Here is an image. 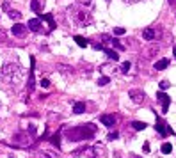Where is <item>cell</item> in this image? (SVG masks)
Masks as SVG:
<instances>
[{
	"label": "cell",
	"mask_w": 176,
	"mask_h": 158,
	"mask_svg": "<svg viewBox=\"0 0 176 158\" xmlns=\"http://www.w3.org/2000/svg\"><path fill=\"white\" fill-rule=\"evenodd\" d=\"M23 75H25V71L18 62H5L0 69V82L16 87L23 80Z\"/></svg>",
	"instance_id": "1"
},
{
	"label": "cell",
	"mask_w": 176,
	"mask_h": 158,
	"mask_svg": "<svg viewBox=\"0 0 176 158\" xmlns=\"http://www.w3.org/2000/svg\"><path fill=\"white\" fill-rule=\"evenodd\" d=\"M68 18L75 27H87V25L93 23L91 11H87V7L80 5V4H75V5L68 7Z\"/></svg>",
	"instance_id": "2"
},
{
	"label": "cell",
	"mask_w": 176,
	"mask_h": 158,
	"mask_svg": "<svg viewBox=\"0 0 176 158\" xmlns=\"http://www.w3.org/2000/svg\"><path fill=\"white\" fill-rule=\"evenodd\" d=\"M96 132V128L93 125H85V126H78V128H71L68 130V137L70 140H84V139H91Z\"/></svg>",
	"instance_id": "3"
},
{
	"label": "cell",
	"mask_w": 176,
	"mask_h": 158,
	"mask_svg": "<svg viewBox=\"0 0 176 158\" xmlns=\"http://www.w3.org/2000/svg\"><path fill=\"white\" fill-rule=\"evenodd\" d=\"M158 36H160V30L156 27H148V29L142 30V37H144L146 41H155Z\"/></svg>",
	"instance_id": "4"
},
{
	"label": "cell",
	"mask_w": 176,
	"mask_h": 158,
	"mask_svg": "<svg viewBox=\"0 0 176 158\" xmlns=\"http://www.w3.org/2000/svg\"><path fill=\"white\" fill-rule=\"evenodd\" d=\"M128 96H130V100L134 101V103H142L144 101V98H146V94H144V91H141V89H132L130 93H128Z\"/></svg>",
	"instance_id": "5"
},
{
	"label": "cell",
	"mask_w": 176,
	"mask_h": 158,
	"mask_svg": "<svg viewBox=\"0 0 176 158\" xmlns=\"http://www.w3.org/2000/svg\"><path fill=\"white\" fill-rule=\"evenodd\" d=\"M155 130H156V132H158V133H160V135H162V137H166L167 133H171V135L174 133V132H173V128H167V126H166V123H164L162 119H158V117H156V125H155Z\"/></svg>",
	"instance_id": "6"
},
{
	"label": "cell",
	"mask_w": 176,
	"mask_h": 158,
	"mask_svg": "<svg viewBox=\"0 0 176 158\" xmlns=\"http://www.w3.org/2000/svg\"><path fill=\"white\" fill-rule=\"evenodd\" d=\"M156 100L162 101V114H166L169 110V103H171V96H167L166 93H156Z\"/></svg>",
	"instance_id": "7"
},
{
	"label": "cell",
	"mask_w": 176,
	"mask_h": 158,
	"mask_svg": "<svg viewBox=\"0 0 176 158\" xmlns=\"http://www.w3.org/2000/svg\"><path fill=\"white\" fill-rule=\"evenodd\" d=\"M13 140H14V144H18V146H29V144H31V137H29L27 133H16V135L13 137Z\"/></svg>",
	"instance_id": "8"
},
{
	"label": "cell",
	"mask_w": 176,
	"mask_h": 158,
	"mask_svg": "<svg viewBox=\"0 0 176 158\" xmlns=\"http://www.w3.org/2000/svg\"><path fill=\"white\" fill-rule=\"evenodd\" d=\"M100 121H102V125L107 128H112L116 125V117L110 116V114H103V116L100 117Z\"/></svg>",
	"instance_id": "9"
},
{
	"label": "cell",
	"mask_w": 176,
	"mask_h": 158,
	"mask_svg": "<svg viewBox=\"0 0 176 158\" xmlns=\"http://www.w3.org/2000/svg\"><path fill=\"white\" fill-rule=\"evenodd\" d=\"M41 23L43 21L39 20V18H32V20H29V29H31L32 32H39L41 30Z\"/></svg>",
	"instance_id": "10"
},
{
	"label": "cell",
	"mask_w": 176,
	"mask_h": 158,
	"mask_svg": "<svg viewBox=\"0 0 176 158\" xmlns=\"http://www.w3.org/2000/svg\"><path fill=\"white\" fill-rule=\"evenodd\" d=\"M13 34L14 36H25L27 34V25H20V23H16V25H13Z\"/></svg>",
	"instance_id": "11"
},
{
	"label": "cell",
	"mask_w": 176,
	"mask_h": 158,
	"mask_svg": "<svg viewBox=\"0 0 176 158\" xmlns=\"http://www.w3.org/2000/svg\"><path fill=\"white\" fill-rule=\"evenodd\" d=\"M43 4H45V2H41V0H32L31 2L32 11H34L36 14H39V16L43 14Z\"/></svg>",
	"instance_id": "12"
},
{
	"label": "cell",
	"mask_w": 176,
	"mask_h": 158,
	"mask_svg": "<svg viewBox=\"0 0 176 158\" xmlns=\"http://www.w3.org/2000/svg\"><path fill=\"white\" fill-rule=\"evenodd\" d=\"M31 62H32V66H31V75H29V84H27V87H29V91H34V57H31Z\"/></svg>",
	"instance_id": "13"
},
{
	"label": "cell",
	"mask_w": 176,
	"mask_h": 158,
	"mask_svg": "<svg viewBox=\"0 0 176 158\" xmlns=\"http://www.w3.org/2000/svg\"><path fill=\"white\" fill-rule=\"evenodd\" d=\"M167 66H169V59H160V61L155 62V69L156 71H162V69H166Z\"/></svg>",
	"instance_id": "14"
},
{
	"label": "cell",
	"mask_w": 176,
	"mask_h": 158,
	"mask_svg": "<svg viewBox=\"0 0 176 158\" xmlns=\"http://www.w3.org/2000/svg\"><path fill=\"white\" fill-rule=\"evenodd\" d=\"M73 112H75V114H84V112H85V103H84V101H77L75 107H73Z\"/></svg>",
	"instance_id": "15"
},
{
	"label": "cell",
	"mask_w": 176,
	"mask_h": 158,
	"mask_svg": "<svg viewBox=\"0 0 176 158\" xmlns=\"http://www.w3.org/2000/svg\"><path fill=\"white\" fill-rule=\"evenodd\" d=\"M103 52L107 53V57H109L110 61H114V62H116V61H119V53H117V52H114V50H109V48H105Z\"/></svg>",
	"instance_id": "16"
},
{
	"label": "cell",
	"mask_w": 176,
	"mask_h": 158,
	"mask_svg": "<svg viewBox=\"0 0 176 158\" xmlns=\"http://www.w3.org/2000/svg\"><path fill=\"white\" fill-rule=\"evenodd\" d=\"M73 39H75V43H77V44H78V46H82V48H85V46H87V44H89V41H87V39H85V37H82V36H75V37H73Z\"/></svg>",
	"instance_id": "17"
},
{
	"label": "cell",
	"mask_w": 176,
	"mask_h": 158,
	"mask_svg": "<svg viewBox=\"0 0 176 158\" xmlns=\"http://www.w3.org/2000/svg\"><path fill=\"white\" fill-rule=\"evenodd\" d=\"M43 20L48 21V25H50V30H53L55 29V21H53V16L48 12V14H43Z\"/></svg>",
	"instance_id": "18"
},
{
	"label": "cell",
	"mask_w": 176,
	"mask_h": 158,
	"mask_svg": "<svg viewBox=\"0 0 176 158\" xmlns=\"http://www.w3.org/2000/svg\"><path fill=\"white\" fill-rule=\"evenodd\" d=\"M132 126H134V130H144L146 123H142V121H134V123H132Z\"/></svg>",
	"instance_id": "19"
},
{
	"label": "cell",
	"mask_w": 176,
	"mask_h": 158,
	"mask_svg": "<svg viewBox=\"0 0 176 158\" xmlns=\"http://www.w3.org/2000/svg\"><path fill=\"white\" fill-rule=\"evenodd\" d=\"M9 16L13 18V20H21V12H20V11L11 9V11H9Z\"/></svg>",
	"instance_id": "20"
},
{
	"label": "cell",
	"mask_w": 176,
	"mask_h": 158,
	"mask_svg": "<svg viewBox=\"0 0 176 158\" xmlns=\"http://www.w3.org/2000/svg\"><path fill=\"white\" fill-rule=\"evenodd\" d=\"M52 144L53 146H57V148H61V137H59V133H55V135H52Z\"/></svg>",
	"instance_id": "21"
},
{
	"label": "cell",
	"mask_w": 176,
	"mask_h": 158,
	"mask_svg": "<svg viewBox=\"0 0 176 158\" xmlns=\"http://www.w3.org/2000/svg\"><path fill=\"white\" fill-rule=\"evenodd\" d=\"M109 82H110V78H109L107 75H102V76L98 78V85H107Z\"/></svg>",
	"instance_id": "22"
},
{
	"label": "cell",
	"mask_w": 176,
	"mask_h": 158,
	"mask_svg": "<svg viewBox=\"0 0 176 158\" xmlns=\"http://www.w3.org/2000/svg\"><path fill=\"white\" fill-rule=\"evenodd\" d=\"M171 151H173V146H171L169 142H164V144H162V153H166V155H169Z\"/></svg>",
	"instance_id": "23"
},
{
	"label": "cell",
	"mask_w": 176,
	"mask_h": 158,
	"mask_svg": "<svg viewBox=\"0 0 176 158\" xmlns=\"http://www.w3.org/2000/svg\"><path fill=\"white\" fill-rule=\"evenodd\" d=\"M112 37L110 36H107V34H102V43H105V44H112Z\"/></svg>",
	"instance_id": "24"
},
{
	"label": "cell",
	"mask_w": 176,
	"mask_h": 158,
	"mask_svg": "<svg viewBox=\"0 0 176 158\" xmlns=\"http://www.w3.org/2000/svg\"><path fill=\"white\" fill-rule=\"evenodd\" d=\"M130 68H132V64H130V62H123V64H121V73H128Z\"/></svg>",
	"instance_id": "25"
},
{
	"label": "cell",
	"mask_w": 176,
	"mask_h": 158,
	"mask_svg": "<svg viewBox=\"0 0 176 158\" xmlns=\"http://www.w3.org/2000/svg\"><path fill=\"white\" fill-rule=\"evenodd\" d=\"M38 158H55V155L50 151H43V155H38Z\"/></svg>",
	"instance_id": "26"
},
{
	"label": "cell",
	"mask_w": 176,
	"mask_h": 158,
	"mask_svg": "<svg viewBox=\"0 0 176 158\" xmlns=\"http://www.w3.org/2000/svg\"><path fill=\"white\" fill-rule=\"evenodd\" d=\"M124 32H126V30H124L123 27H116V29H114V36H123Z\"/></svg>",
	"instance_id": "27"
},
{
	"label": "cell",
	"mask_w": 176,
	"mask_h": 158,
	"mask_svg": "<svg viewBox=\"0 0 176 158\" xmlns=\"http://www.w3.org/2000/svg\"><path fill=\"white\" fill-rule=\"evenodd\" d=\"M39 84H41V87H45V89H48V87H50V80H48V78H43V80L39 82Z\"/></svg>",
	"instance_id": "28"
},
{
	"label": "cell",
	"mask_w": 176,
	"mask_h": 158,
	"mask_svg": "<svg viewBox=\"0 0 176 158\" xmlns=\"http://www.w3.org/2000/svg\"><path fill=\"white\" fill-rule=\"evenodd\" d=\"M117 137H119V133H117V132H112V133H109V137L107 139H109V140H116Z\"/></svg>",
	"instance_id": "29"
},
{
	"label": "cell",
	"mask_w": 176,
	"mask_h": 158,
	"mask_svg": "<svg viewBox=\"0 0 176 158\" xmlns=\"http://www.w3.org/2000/svg\"><path fill=\"white\" fill-rule=\"evenodd\" d=\"M77 2H78V4H82V5H89L93 0H77Z\"/></svg>",
	"instance_id": "30"
},
{
	"label": "cell",
	"mask_w": 176,
	"mask_h": 158,
	"mask_svg": "<svg viewBox=\"0 0 176 158\" xmlns=\"http://www.w3.org/2000/svg\"><path fill=\"white\" fill-rule=\"evenodd\" d=\"M167 87H169V82H167V80L160 82V89H167Z\"/></svg>",
	"instance_id": "31"
},
{
	"label": "cell",
	"mask_w": 176,
	"mask_h": 158,
	"mask_svg": "<svg viewBox=\"0 0 176 158\" xmlns=\"http://www.w3.org/2000/svg\"><path fill=\"white\" fill-rule=\"evenodd\" d=\"M4 39H5V32L0 30V41H4Z\"/></svg>",
	"instance_id": "32"
},
{
	"label": "cell",
	"mask_w": 176,
	"mask_h": 158,
	"mask_svg": "<svg viewBox=\"0 0 176 158\" xmlns=\"http://www.w3.org/2000/svg\"><path fill=\"white\" fill-rule=\"evenodd\" d=\"M114 158H123V156H121V153H119V151H114Z\"/></svg>",
	"instance_id": "33"
},
{
	"label": "cell",
	"mask_w": 176,
	"mask_h": 158,
	"mask_svg": "<svg viewBox=\"0 0 176 158\" xmlns=\"http://www.w3.org/2000/svg\"><path fill=\"white\" fill-rule=\"evenodd\" d=\"M124 2H128V4H135V2H139V0H124Z\"/></svg>",
	"instance_id": "34"
},
{
	"label": "cell",
	"mask_w": 176,
	"mask_h": 158,
	"mask_svg": "<svg viewBox=\"0 0 176 158\" xmlns=\"http://www.w3.org/2000/svg\"><path fill=\"white\" fill-rule=\"evenodd\" d=\"M169 4H171V5H174V7H176V0H169Z\"/></svg>",
	"instance_id": "35"
},
{
	"label": "cell",
	"mask_w": 176,
	"mask_h": 158,
	"mask_svg": "<svg viewBox=\"0 0 176 158\" xmlns=\"http://www.w3.org/2000/svg\"><path fill=\"white\" fill-rule=\"evenodd\" d=\"M130 158H141V156H137V155H130Z\"/></svg>",
	"instance_id": "36"
},
{
	"label": "cell",
	"mask_w": 176,
	"mask_h": 158,
	"mask_svg": "<svg viewBox=\"0 0 176 158\" xmlns=\"http://www.w3.org/2000/svg\"><path fill=\"white\" fill-rule=\"evenodd\" d=\"M173 53H174V55H176V46H174V50H173Z\"/></svg>",
	"instance_id": "37"
},
{
	"label": "cell",
	"mask_w": 176,
	"mask_h": 158,
	"mask_svg": "<svg viewBox=\"0 0 176 158\" xmlns=\"http://www.w3.org/2000/svg\"><path fill=\"white\" fill-rule=\"evenodd\" d=\"M107 2H109V0H107Z\"/></svg>",
	"instance_id": "38"
}]
</instances>
